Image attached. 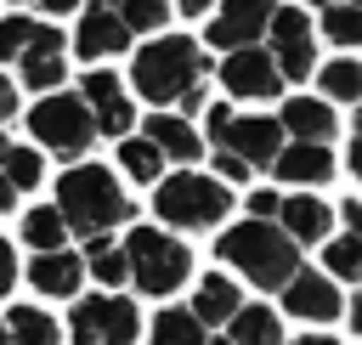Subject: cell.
<instances>
[{"label": "cell", "mask_w": 362, "mask_h": 345, "mask_svg": "<svg viewBox=\"0 0 362 345\" xmlns=\"http://www.w3.org/2000/svg\"><path fill=\"white\" fill-rule=\"evenodd\" d=\"M204 74H209V57L187 34H158L130 62V85H136V96L153 102V113L158 107H181V113L204 107Z\"/></svg>", "instance_id": "1"}, {"label": "cell", "mask_w": 362, "mask_h": 345, "mask_svg": "<svg viewBox=\"0 0 362 345\" xmlns=\"http://www.w3.org/2000/svg\"><path fill=\"white\" fill-rule=\"evenodd\" d=\"M57 215L68 221V232H79L85 243H96V238H107V232L130 215V198H124V187L113 181V170L79 164V170H68V175L57 181Z\"/></svg>", "instance_id": "2"}, {"label": "cell", "mask_w": 362, "mask_h": 345, "mask_svg": "<svg viewBox=\"0 0 362 345\" xmlns=\"http://www.w3.org/2000/svg\"><path fill=\"white\" fill-rule=\"evenodd\" d=\"M215 255L232 266V271H243L255 288H288V277L300 271V249L272 226V221H238L232 232H221V243H215Z\"/></svg>", "instance_id": "3"}, {"label": "cell", "mask_w": 362, "mask_h": 345, "mask_svg": "<svg viewBox=\"0 0 362 345\" xmlns=\"http://www.w3.org/2000/svg\"><path fill=\"white\" fill-rule=\"evenodd\" d=\"M124 266H130V283H136L141 294L164 300V294H175V288L187 283L192 255H187V243H175V238L158 232V226H130V238H124Z\"/></svg>", "instance_id": "4"}, {"label": "cell", "mask_w": 362, "mask_h": 345, "mask_svg": "<svg viewBox=\"0 0 362 345\" xmlns=\"http://www.w3.org/2000/svg\"><path fill=\"white\" fill-rule=\"evenodd\" d=\"M153 209H158V221H170V226L204 232V226H221V215L232 209V192H226V181H209V175H198V170H175V175L158 181Z\"/></svg>", "instance_id": "5"}, {"label": "cell", "mask_w": 362, "mask_h": 345, "mask_svg": "<svg viewBox=\"0 0 362 345\" xmlns=\"http://www.w3.org/2000/svg\"><path fill=\"white\" fill-rule=\"evenodd\" d=\"M209 119V141H215V153H232V158H243L249 170H266L277 153H283V124L277 119H260V113H232V107H209L204 113Z\"/></svg>", "instance_id": "6"}, {"label": "cell", "mask_w": 362, "mask_h": 345, "mask_svg": "<svg viewBox=\"0 0 362 345\" xmlns=\"http://www.w3.org/2000/svg\"><path fill=\"white\" fill-rule=\"evenodd\" d=\"M28 130H34V141H40V147H51L57 158H79V153L96 141V124H90L85 102H79V96H68V90H57V96L34 102V107H28Z\"/></svg>", "instance_id": "7"}, {"label": "cell", "mask_w": 362, "mask_h": 345, "mask_svg": "<svg viewBox=\"0 0 362 345\" xmlns=\"http://www.w3.org/2000/svg\"><path fill=\"white\" fill-rule=\"evenodd\" d=\"M68 334H74V345H136L141 317L119 294H90L68 311Z\"/></svg>", "instance_id": "8"}, {"label": "cell", "mask_w": 362, "mask_h": 345, "mask_svg": "<svg viewBox=\"0 0 362 345\" xmlns=\"http://www.w3.org/2000/svg\"><path fill=\"white\" fill-rule=\"evenodd\" d=\"M272 45H266V57L277 62V74L283 79H305L311 68H317V34H311V17L300 11V6H277L272 11Z\"/></svg>", "instance_id": "9"}, {"label": "cell", "mask_w": 362, "mask_h": 345, "mask_svg": "<svg viewBox=\"0 0 362 345\" xmlns=\"http://www.w3.org/2000/svg\"><path fill=\"white\" fill-rule=\"evenodd\" d=\"M272 11H277V0H221L209 28H204V40L215 51H249L272 28Z\"/></svg>", "instance_id": "10"}, {"label": "cell", "mask_w": 362, "mask_h": 345, "mask_svg": "<svg viewBox=\"0 0 362 345\" xmlns=\"http://www.w3.org/2000/svg\"><path fill=\"white\" fill-rule=\"evenodd\" d=\"M0 62L11 68H40V62H62V34L51 23H34L23 11H11L0 23Z\"/></svg>", "instance_id": "11"}, {"label": "cell", "mask_w": 362, "mask_h": 345, "mask_svg": "<svg viewBox=\"0 0 362 345\" xmlns=\"http://www.w3.org/2000/svg\"><path fill=\"white\" fill-rule=\"evenodd\" d=\"M79 102H85V113H90V124H96V136H130V124H136V107H130V96H124V85L113 79V74H85L79 79Z\"/></svg>", "instance_id": "12"}, {"label": "cell", "mask_w": 362, "mask_h": 345, "mask_svg": "<svg viewBox=\"0 0 362 345\" xmlns=\"http://www.w3.org/2000/svg\"><path fill=\"white\" fill-rule=\"evenodd\" d=\"M221 85H226L238 102H266V96L283 90V74H277V62L266 57V45H249V51H226Z\"/></svg>", "instance_id": "13"}, {"label": "cell", "mask_w": 362, "mask_h": 345, "mask_svg": "<svg viewBox=\"0 0 362 345\" xmlns=\"http://www.w3.org/2000/svg\"><path fill=\"white\" fill-rule=\"evenodd\" d=\"M130 45V28L119 23V0H85L79 11V34H74V51L102 62V57H119Z\"/></svg>", "instance_id": "14"}, {"label": "cell", "mask_w": 362, "mask_h": 345, "mask_svg": "<svg viewBox=\"0 0 362 345\" xmlns=\"http://www.w3.org/2000/svg\"><path fill=\"white\" fill-rule=\"evenodd\" d=\"M294 249L300 243H328V226H334V209L311 192H294V198H277V221H272Z\"/></svg>", "instance_id": "15"}, {"label": "cell", "mask_w": 362, "mask_h": 345, "mask_svg": "<svg viewBox=\"0 0 362 345\" xmlns=\"http://www.w3.org/2000/svg\"><path fill=\"white\" fill-rule=\"evenodd\" d=\"M283 311H294L305 322H334L339 317V288L322 271H294L288 288H283Z\"/></svg>", "instance_id": "16"}, {"label": "cell", "mask_w": 362, "mask_h": 345, "mask_svg": "<svg viewBox=\"0 0 362 345\" xmlns=\"http://www.w3.org/2000/svg\"><path fill=\"white\" fill-rule=\"evenodd\" d=\"M277 124H283V136H294V141H305V147H328V136L339 130L334 107L317 102V96H288L283 113H277Z\"/></svg>", "instance_id": "17"}, {"label": "cell", "mask_w": 362, "mask_h": 345, "mask_svg": "<svg viewBox=\"0 0 362 345\" xmlns=\"http://www.w3.org/2000/svg\"><path fill=\"white\" fill-rule=\"evenodd\" d=\"M28 283H34L40 294H51V300H68V294H79V283H85V260L68 255V249L34 255V260H28Z\"/></svg>", "instance_id": "18"}, {"label": "cell", "mask_w": 362, "mask_h": 345, "mask_svg": "<svg viewBox=\"0 0 362 345\" xmlns=\"http://www.w3.org/2000/svg\"><path fill=\"white\" fill-rule=\"evenodd\" d=\"M272 175L288 181V187H322V181L334 175V153H328V147L294 141V147H283V153L272 158Z\"/></svg>", "instance_id": "19"}, {"label": "cell", "mask_w": 362, "mask_h": 345, "mask_svg": "<svg viewBox=\"0 0 362 345\" xmlns=\"http://www.w3.org/2000/svg\"><path fill=\"white\" fill-rule=\"evenodd\" d=\"M204 328H226L238 311H243V294H238V283L232 277H221V271H209L204 283H198V294H192V305H187Z\"/></svg>", "instance_id": "20"}, {"label": "cell", "mask_w": 362, "mask_h": 345, "mask_svg": "<svg viewBox=\"0 0 362 345\" xmlns=\"http://www.w3.org/2000/svg\"><path fill=\"white\" fill-rule=\"evenodd\" d=\"M147 141H153L164 158H181V164L198 158V130H192L181 113H153V119H147Z\"/></svg>", "instance_id": "21"}, {"label": "cell", "mask_w": 362, "mask_h": 345, "mask_svg": "<svg viewBox=\"0 0 362 345\" xmlns=\"http://www.w3.org/2000/svg\"><path fill=\"white\" fill-rule=\"evenodd\" d=\"M226 345H283V322L272 305H243L226 322Z\"/></svg>", "instance_id": "22"}, {"label": "cell", "mask_w": 362, "mask_h": 345, "mask_svg": "<svg viewBox=\"0 0 362 345\" xmlns=\"http://www.w3.org/2000/svg\"><path fill=\"white\" fill-rule=\"evenodd\" d=\"M153 345H226V339H215L192 311H158V322H153Z\"/></svg>", "instance_id": "23"}, {"label": "cell", "mask_w": 362, "mask_h": 345, "mask_svg": "<svg viewBox=\"0 0 362 345\" xmlns=\"http://www.w3.org/2000/svg\"><path fill=\"white\" fill-rule=\"evenodd\" d=\"M23 243H28L34 255H51V249H62V243H68V221L57 215V204H45V209H28V215H23Z\"/></svg>", "instance_id": "24"}, {"label": "cell", "mask_w": 362, "mask_h": 345, "mask_svg": "<svg viewBox=\"0 0 362 345\" xmlns=\"http://www.w3.org/2000/svg\"><path fill=\"white\" fill-rule=\"evenodd\" d=\"M6 339H11V345H57L62 334H57V322H51L40 305H11V317H6Z\"/></svg>", "instance_id": "25"}, {"label": "cell", "mask_w": 362, "mask_h": 345, "mask_svg": "<svg viewBox=\"0 0 362 345\" xmlns=\"http://www.w3.org/2000/svg\"><path fill=\"white\" fill-rule=\"evenodd\" d=\"M119 170H124L130 181H158L164 153H158L147 136H124V141H119Z\"/></svg>", "instance_id": "26"}, {"label": "cell", "mask_w": 362, "mask_h": 345, "mask_svg": "<svg viewBox=\"0 0 362 345\" xmlns=\"http://www.w3.org/2000/svg\"><path fill=\"white\" fill-rule=\"evenodd\" d=\"M85 271H90L96 283H107V288H119V283H130V266H124V249H119V243H107V238H96V243H85Z\"/></svg>", "instance_id": "27"}, {"label": "cell", "mask_w": 362, "mask_h": 345, "mask_svg": "<svg viewBox=\"0 0 362 345\" xmlns=\"http://www.w3.org/2000/svg\"><path fill=\"white\" fill-rule=\"evenodd\" d=\"M322 96H334V102H362V62H351V57H334V62H322Z\"/></svg>", "instance_id": "28"}, {"label": "cell", "mask_w": 362, "mask_h": 345, "mask_svg": "<svg viewBox=\"0 0 362 345\" xmlns=\"http://www.w3.org/2000/svg\"><path fill=\"white\" fill-rule=\"evenodd\" d=\"M322 277H328V283H334V277H339V283H356V277H362V243H356L351 232H345V238H328V249H322Z\"/></svg>", "instance_id": "29"}, {"label": "cell", "mask_w": 362, "mask_h": 345, "mask_svg": "<svg viewBox=\"0 0 362 345\" xmlns=\"http://www.w3.org/2000/svg\"><path fill=\"white\" fill-rule=\"evenodd\" d=\"M0 175L23 192V187H40V175H45V164H40V153L34 147H6V158H0Z\"/></svg>", "instance_id": "30"}, {"label": "cell", "mask_w": 362, "mask_h": 345, "mask_svg": "<svg viewBox=\"0 0 362 345\" xmlns=\"http://www.w3.org/2000/svg\"><path fill=\"white\" fill-rule=\"evenodd\" d=\"M322 34H328L334 45H345V51L362 45V11H356V6H328V11H322Z\"/></svg>", "instance_id": "31"}, {"label": "cell", "mask_w": 362, "mask_h": 345, "mask_svg": "<svg viewBox=\"0 0 362 345\" xmlns=\"http://www.w3.org/2000/svg\"><path fill=\"white\" fill-rule=\"evenodd\" d=\"M164 0H119V23L130 28V34H153V28H164Z\"/></svg>", "instance_id": "32"}, {"label": "cell", "mask_w": 362, "mask_h": 345, "mask_svg": "<svg viewBox=\"0 0 362 345\" xmlns=\"http://www.w3.org/2000/svg\"><path fill=\"white\" fill-rule=\"evenodd\" d=\"M62 79V62H40V68H23V85L28 90H51Z\"/></svg>", "instance_id": "33"}, {"label": "cell", "mask_w": 362, "mask_h": 345, "mask_svg": "<svg viewBox=\"0 0 362 345\" xmlns=\"http://www.w3.org/2000/svg\"><path fill=\"white\" fill-rule=\"evenodd\" d=\"M215 170H221L226 181H249V175H255V170H249L243 158H232V153H215Z\"/></svg>", "instance_id": "34"}, {"label": "cell", "mask_w": 362, "mask_h": 345, "mask_svg": "<svg viewBox=\"0 0 362 345\" xmlns=\"http://www.w3.org/2000/svg\"><path fill=\"white\" fill-rule=\"evenodd\" d=\"M277 215V192H255L249 198V221H272Z\"/></svg>", "instance_id": "35"}, {"label": "cell", "mask_w": 362, "mask_h": 345, "mask_svg": "<svg viewBox=\"0 0 362 345\" xmlns=\"http://www.w3.org/2000/svg\"><path fill=\"white\" fill-rule=\"evenodd\" d=\"M17 283V260H11V243L0 238V300H6V288Z\"/></svg>", "instance_id": "36"}, {"label": "cell", "mask_w": 362, "mask_h": 345, "mask_svg": "<svg viewBox=\"0 0 362 345\" xmlns=\"http://www.w3.org/2000/svg\"><path fill=\"white\" fill-rule=\"evenodd\" d=\"M339 215H345V226H351V238H356V243H362V198H356V204H345V209H339Z\"/></svg>", "instance_id": "37"}, {"label": "cell", "mask_w": 362, "mask_h": 345, "mask_svg": "<svg viewBox=\"0 0 362 345\" xmlns=\"http://www.w3.org/2000/svg\"><path fill=\"white\" fill-rule=\"evenodd\" d=\"M11 113H17V85L0 79V119H11Z\"/></svg>", "instance_id": "38"}, {"label": "cell", "mask_w": 362, "mask_h": 345, "mask_svg": "<svg viewBox=\"0 0 362 345\" xmlns=\"http://www.w3.org/2000/svg\"><path fill=\"white\" fill-rule=\"evenodd\" d=\"M345 164H351V175L362 181V136H351V153H345Z\"/></svg>", "instance_id": "39"}, {"label": "cell", "mask_w": 362, "mask_h": 345, "mask_svg": "<svg viewBox=\"0 0 362 345\" xmlns=\"http://www.w3.org/2000/svg\"><path fill=\"white\" fill-rule=\"evenodd\" d=\"M215 6H221V0H181V11H187V17H204V11H215Z\"/></svg>", "instance_id": "40"}, {"label": "cell", "mask_w": 362, "mask_h": 345, "mask_svg": "<svg viewBox=\"0 0 362 345\" xmlns=\"http://www.w3.org/2000/svg\"><path fill=\"white\" fill-rule=\"evenodd\" d=\"M11 204H17V187H11V181H6V175H0V215H6V209H11Z\"/></svg>", "instance_id": "41"}, {"label": "cell", "mask_w": 362, "mask_h": 345, "mask_svg": "<svg viewBox=\"0 0 362 345\" xmlns=\"http://www.w3.org/2000/svg\"><path fill=\"white\" fill-rule=\"evenodd\" d=\"M40 6H45L51 17H62V11H74V6H85V0H40Z\"/></svg>", "instance_id": "42"}, {"label": "cell", "mask_w": 362, "mask_h": 345, "mask_svg": "<svg viewBox=\"0 0 362 345\" xmlns=\"http://www.w3.org/2000/svg\"><path fill=\"white\" fill-rule=\"evenodd\" d=\"M351 328H356V334H362V294H356V300H351Z\"/></svg>", "instance_id": "43"}, {"label": "cell", "mask_w": 362, "mask_h": 345, "mask_svg": "<svg viewBox=\"0 0 362 345\" xmlns=\"http://www.w3.org/2000/svg\"><path fill=\"white\" fill-rule=\"evenodd\" d=\"M294 345H339V339H328V334H305V339H294Z\"/></svg>", "instance_id": "44"}, {"label": "cell", "mask_w": 362, "mask_h": 345, "mask_svg": "<svg viewBox=\"0 0 362 345\" xmlns=\"http://www.w3.org/2000/svg\"><path fill=\"white\" fill-rule=\"evenodd\" d=\"M311 6H322V11H328V6H351V0H311Z\"/></svg>", "instance_id": "45"}, {"label": "cell", "mask_w": 362, "mask_h": 345, "mask_svg": "<svg viewBox=\"0 0 362 345\" xmlns=\"http://www.w3.org/2000/svg\"><path fill=\"white\" fill-rule=\"evenodd\" d=\"M356 136H362V102H356Z\"/></svg>", "instance_id": "46"}, {"label": "cell", "mask_w": 362, "mask_h": 345, "mask_svg": "<svg viewBox=\"0 0 362 345\" xmlns=\"http://www.w3.org/2000/svg\"><path fill=\"white\" fill-rule=\"evenodd\" d=\"M6 147H11V141H6V136H0V158H6Z\"/></svg>", "instance_id": "47"}, {"label": "cell", "mask_w": 362, "mask_h": 345, "mask_svg": "<svg viewBox=\"0 0 362 345\" xmlns=\"http://www.w3.org/2000/svg\"><path fill=\"white\" fill-rule=\"evenodd\" d=\"M0 345H11V339H6V322H0Z\"/></svg>", "instance_id": "48"}, {"label": "cell", "mask_w": 362, "mask_h": 345, "mask_svg": "<svg viewBox=\"0 0 362 345\" xmlns=\"http://www.w3.org/2000/svg\"><path fill=\"white\" fill-rule=\"evenodd\" d=\"M351 6H356V11H362V0H351Z\"/></svg>", "instance_id": "49"}]
</instances>
